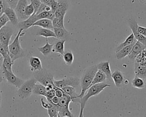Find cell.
<instances>
[{
  "label": "cell",
  "mask_w": 146,
  "mask_h": 117,
  "mask_svg": "<svg viewBox=\"0 0 146 117\" xmlns=\"http://www.w3.org/2000/svg\"><path fill=\"white\" fill-rule=\"evenodd\" d=\"M110 85L104 82L96 83L90 86L88 89L86 94H84L79 99L80 108L79 116H83V111L86 104V102L91 96L96 95L102 92L106 87H110Z\"/></svg>",
  "instance_id": "cell-1"
},
{
  "label": "cell",
  "mask_w": 146,
  "mask_h": 117,
  "mask_svg": "<svg viewBox=\"0 0 146 117\" xmlns=\"http://www.w3.org/2000/svg\"><path fill=\"white\" fill-rule=\"evenodd\" d=\"M23 29H19L13 42L8 46L10 57L11 60L14 62L15 60L24 57L26 55V51L21 47L19 41V37L22 36V34H24V33H23Z\"/></svg>",
  "instance_id": "cell-2"
},
{
  "label": "cell",
  "mask_w": 146,
  "mask_h": 117,
  "mask_svg": "<svg viewBox=\"0 0 146 117\" xmlns=\"http://www.w3.org/2000/svg\"><path fill=\"white\" fill-rule=\"evenodd\" d=\"M98 70L97 65L95 64L86 68L83 71L82 76L80 79V86L82 90L80 94L78 95L79 98H81L84 95L87 89L90 87Z\"/></svg>",
  "instance_id": "cell-3"
},
{
  "label": "cell",
  "mask_w": 146,
  "mask_h": 117,
  "mask_svg": "<svg viewBox=\"0 0 146 117\" xmlns=\"http://www.w3.org/2000/svg\"><path fill=\"white\" fill-rule=\"evenodd\" d=\"M36 83V80L34 78L24 81L18 88L17 92L18 97L23 100L27 99L33 94V90Z\"/></svg>",
  "instance_id": "cell-4"
},
{
  "label": "cell",
  "mask_w": 146,
  "mask_h": 117,
  "mask_svg": "<svg viewBox=\"0 0 146 117\" xmlns=\"http://www.w3.org/2000/svg\"><path fill=\"white\" fill-rule=\"evenodd\" d=\"M34 78L36 82L46 86L48 84H54V75L49 70L42 68L38 71L34 72Z\"/></svg>",
  "instance_id": "cell-5"
},
{
  "label": "cell",
  "mask_w": 146,
  "mask_h": 117,
  "mask_svg": "<svg viewBox=\"0 0 146 117\" xmlns=\"http://www.w3.org/2000/svg\"><path fill=\"white\" fill-rule=\"evenodd\" d=\"M54 84L55 86L61 88L69 86L76 88L80 84V79L77 76L66 77L60 80L54 79Z\"/></svg>",
  "instance_id": "cell-6"
},
{
  "label": "cell",
  "mask_w": 146,
  "mask_h": 117,
  "mask_svg": "<svg viewBox=\"0 0 146 117\" xmlns=\"http://www.w3.org/2000/svg\"><path fill=\"white\" fill-rule=\"evenodd\" d=\"M1 71L4 76V78L6 79L7 82L9 84L14 86L18 88L22 85V84L24 82L23 80L20 79L19 78L15 75L13 71H8L3 66H2Z\"/></svg>",
  "instance_id": "cell-7"
},
{
  "label": "cell",
  "mask_w": 146,
  "mask_h": 117,
  "mask_svg": "<svg viewBox=\"0 0 146 117\" xmlns=\"http://www.w3.org/2000/svg\"><path fill=\"white\" fill-rule=\"evenodd\" d=\"M14 33L13 28L9 25H5L0 29V41L8 47L10 39Z\"/></svg>",
  "instance_id": "cell-8"
},
{
  "label": "cell",
  "mask_w": 146,
  "mask_h": 117,
  "mask_svg": "<svg viewBox=\"0 0 146 117\" xmlns=\"http://www.w3.org/2000/svg\"><path fill=\"white\" fill-rule=\"evenodd\" d=\"M128 23L129 25V27L131 29L132 33L134 35V37L136 41H139L142 44H143L144 46H146V37L144 35H141L140 33H139L137 30V26L138 24L135 18L133 17L129 18L128 21Z\"/></svg>",
  "instance_id": "cell-9"
},
{
  "label": "cell",
  "mask_w": 146,
  "mask_h": 117,
  "mask_svg": "<svg viewBox=\"0 0 146 117\" xmlns=\"http://www.w3.org/2000/svg\"><path fill=\"white\" fill-rule=\"evenodd\" d=\"M58 7L55 11V16L59 18H64L69 8L70 3L67 0H57Z\"/></svg>",
  "instance_id": "cell-10"
},
{
  "label": "cell",
  "mask_w": 146,
  "mask_h": 117,
  "mask_svg": "<svg viewBox=\"0 0 146 117\" xmlns=\"http://www.w3.org/2000/svg\"><path fill=\"white\" fill-rule=\"evenodd\" d=\"M28 5L27 0H19L14 10L18 16V18L22 20H26L28 17L25 15V11L27 5Z\"/></svg>",
  "instance_id": "cell-11"
},
{
  "label": "cell",
  "mask_w": 146,
  "mask_h": 117,
  "mask_svg": "<svg viewBox=\"0 0 146 117\" xmlns=\"http://www.w3.org/2000/svg\"><path fill=\"white\" fill-rule=\"evenodd\" d=\"M146 46H144L143 44H142L141 42H140L138 41H136L135 44L133 45L132 49L129 53V54L127 55L128 58L132 60H134L136 58V57L143 50L145 49Z\"/></svg>",
  "instance_id": "cell-12"
},
{
  "label": "cell",
  "mask_w": 146,
  "mask_h": 117,
  "mask_svg": "<svg viewBox=\"0 0 146 117\" xmlns=\"http://www.w3.org/2000/svg\"><path fill=\"white\" fill-rule=\"evenodd\" d=\"M53 30L58 39L64 40L65 41H71L72 39L71 33L66 30L65 28H54Z\"/></svg>",
  "instance_id": "cell-13"
},
{
  "label": "cell",
  "mask_w": 146,
  "mask_h": 117,
  "mask_svg": "<svg viewBox=\"0 0 146 117\" xmlns=\"http://www.w3.org/2000/svg\"><path fill=\"white\" fill-rule=\"evenodd\" d=\"M112 79L115 85L117 88L121 87L124 84V76L123 74L119 70H115L112 74Z\"/></svg>",
  "instance_id": "cell-14"
},
{
  "label": "cell",
  "mask_w": 146,
  "mask_h": 117,
  "mask_svg": "<svg viewBox=\"0 0 146 117\" xmlns=\"http://www.w3.org/2000/svg\"><path fill=\"white\" fill-rule=\"evenodd\" d=\"M36 19L35 17V15H31L30 17H29L27 19H26V20H23L22 21L19 22H18L17 26V28L19 29H22L23 30H26L27 29H28L29 28H30V27L33 26V24L36 21Z\"/></svg>",
  "instance_id": "cell-15"
},
{
  "label": "cell",
  "mask_w": 146,
  "mask_h": 117,
  "mask_svg": "<svg viewBox=\"0 0 146 117\" xmlns=\"http://www.w3.org/2000/svg\"><path fill=\"white\" fill-rule=\"evenodd\" d=\"M97 65V67L98 70L102 71L106 75L107 79L109 81H111L112 80V73L110 69V63L108 61H104L100 62Z\"/></svg>",
  "instance_id": "cell-16"
},
{
  "label": "cell",
  "mask_w": 146,
  "mask_h": 117,
  "mask_svg": "<svg viewBox=\"0 0 146 117\" xmlns=\"http://www.w3.org/2000/svg\"><path fill=\"white\" fill-rule=\"evenodd\" d=\"M4 13L7 16L9 19V21L11 22V23L13 26H17L19 21H18V16L14 9L10 7L9 6H7L5 8L4 10Z\"/></svg>",
  "instance_id": "cell-17"
},
{
  "label": "cell",
  "mask_w": 146,
  "mask_h": 117,
  "mask_svg": "<svg viewBox=\"0 0 146 117\" xmlns=\"http://www.w3.org/2000/svg\"><path fill=\"white\" fill-rule=\"evenodd\" d=\"M136 40H135L132 43L123 47L119 51L116 52L115 54L116 59L117 60H120V59L124 58V57H125L126 56H127L129 54V53H130V51L132 49V47L133 45L135 44V43L136 42Z\"/></svg>",
  "instance_id": "cell-18"
},
{
  "label": "cell",
  "mask_w": 146,
  "mask_h": 117,
  "mask_svg": "<svg viewBox=\"0 0 146 117\" xmlns=\"http://www.w3.org/2000/svg\"><path fill=\"white\" fill-rule=\"evenodd\" d=\"M29 65L31 71L35 72L42 68L40 59L36 57H31L29 59Z\"/></svg>",
  "instance_id": "cell-19"
},
{
  "label": "cell",
  "mask_w": 146,
  "mask_h": 117,
  "mask_svg": "<svg viewBox=\"0 0 146 117\" xmlns=\"http://www.w3.org/2000/svg\"><path fill=\"white\" fill-rule=\"evenodd\" d=\"M64 92H66L67 94H68L71 98L72 102H79V100H78V94L76 92L75 87H72V86H66L62 88Z\"/></svg>",
  "instance_id": "cell-20"
},
{
  "label": "cell",
  "mask_w": 146,
  "mask_h": 117,
  "mask_svg": "<svg viewBox=\"0 0 146 117\" xmlns=\"http://www.w3.org/2000/svg\"><path fill=\"white\" fill-rule=\"evenodd\" d=\"M135 74L137 76L144 79H146V66H143L135 62Z\"/></svg>",
  "instance_id": "cell-21"
},
{
  "label": "cell",
  "mask_w": 146,
  "mask_h": 117,
  "mask_svg": "<svg viewBox=\"0 0 146 117\" xmlns=\"http://www.w3.org/2000/svg\"><path fill=\"white\" fill-rule=\"evenodd\" d=\"M33 26H39L44 29H53V26L52 21L47 18L40 19L36 21Z\"/></svg>",
  "instance_id": "cell-22"
},
{
  "label": "cell",
  "mask_w": 146,
  "mask_h": 117,
  "mask_svg": "<svg viewBox=\"0 0 146 117\" xmlns=\"http://www.w3.org/2000/svg\"><path fill=\"white\" fill-rule=\"evenodd\" d=\"M64 40L58 39L54 45L52 47V52L59 53L63 55L64 53Z\"/></svg>",
  "instance_id": "cell-23"
},
{
  "label": "cell",
  "mask_w": 146,
  "mask_h": 117,
  "mask_svg": "<svg viewBox=\"0 0 146 117\" xmlns=\"http://www.w3.org/2000/svg\"><path fill=\"white\" fill-rule=\"evenodd\" d=\"M46 44L43 46L39 47L38 49V50L45 57L48 56L52 52V47L54 45V44L49 43L47 38H46Z\"/></svg>",
  "instance_id": "cell-24"
},
{
  "label": "cell",
  "mask_w": 146,
  "mask_h": 117,
  "mask_svg": "<svg viewBox=\"0 0 146 117\" xmlns=\"http://www.w3.org/2000/svg\"><path fill=\"white\" fill-rule=\"evenodd\" d=\"M136 40L134 35L133 33H132L131 34H130L125 40L124 42L119 43V45H116L115 47V53L117 52L118 51H119L120 49H121L123 47L127 46L131 43H132L135 41Z\"/></svg>",
  "instance_id": "cell-25"
},
{
  "label": "cell",
  "mask_w": 146,
  "mask_h": 117,
  "mask_svg": "<svg viewBox=\"0 0 146 117\" xmlns=\"http://www.w3.org/2000/svg\"><path fill=\"white\" fill-rule=\"evenodd\" d=\"M106 79H107V78H106V74L102 71H101L100 70H98V71H96V72L94 77V79L92 80V82L90 86H91L93 84H96V83L103 82Z\"/></svg>",
  "instance_id": "cell-26"
},
{
  "label": "cell",
  "mask_w": 146,
  "mask_h": 117,
  "mask_svg": "<svg viewBox=\"0 0 146 117\" xmlns=\"http://www.w3.org/2000/svg\"><path fill=\"white\" fill-rule=\"evenodd\" d=\"M36 35L39 36H42L45 37L46 38H48V37H53L55 38H56V35L54 32V31L51 30V29H44L41 27L38 32L36 33Z\"/></svg>",
  "instance_id": "cell-27"
},
{
  "label": "cell",
  "mask_w": 146,
  "mask_h": 117,
  "mask_svg": "<svg viewBox=\"0 0 146 117\" xmlns=\"http://www.w3.org/2000/svg\"><path fill=\"white\" fill-rule=\"evenodd\" d=\"M71 102L72 99L71 97L66 92H64L63 95L59 98V103L56 105L61 107H69V104Z\"/></svg>",
  "instance_id": "cell-28"
},
{
  "label": "cell",
  "mask_w": 146,
  "mask_h": 117,
  "mask_svg": "<svg viewBox=\"0 0 146 117\" xmlns=\"http://www.w3.org/2000/svg\"><path fill=\"white\" fill-rule=\"evenodd\" d=\"M56 108L58 112L59 117L63 116H74V115L70 111L69 107H61L57 105H54Z\"/></svg>",
  "instance_id": "cell-29"
},
{
  "label": "cell",
  "mask_w": 146,
  "mask_h": 117,
  "mask_svg": "<svg viewBox=\"0 0 146 117\" xmlns=\"http://www.w3.org/2000/svg\"><path fill=\"white\" fill-rule=\"evenodd\" d=\"M46 87L42 84H35L33 90V94L45 96L46 94Z\"/></svg>",
  "instance_id": "cell-30"
},
{
  "label": "cell",
  "mask_w": 146,
  "mask_h": 117,
  "mask_svg": "<svg viewBox=\"0 0 146 117\" xmlns=\"http://www.w3.org/2000/svg\"><path fill=\"white\" fill-rule=\"evenodd\" d=\"M144 79L137 76H135L132 81V86L137 88H143L145 87Z\"/></svg>",
  "instance_id": "cell-31"
},
{
  "label": "cell",
  "mask_w": 146,
  "mask_h": 117,
  "mask_svg": "<svg viewBox=\"0 0 146 117\" xmlns=\"http://www.w3.org/2000/svg\"><path fill=\"white\" fill-rule=\"evenodd\" d=\"M62 55L65 64H66L67 65H71L73 63L74 55L71 51H66Z\"/></svg>",
  "instance_id": "cell-32"
},
{
  "label": "cell",
  "mask_w": 146,
  "mask_h": 117,
  "mask_svg": "<svg viewBox=\"0 0 146 117\" xmlns=\"http://www.w3.org/2000/svg\"><path fill=\"white\" fill-rule=\"evenodd\" d=\"M14 62L11 60V59L10 57V55L3 58L2 66L4 67L6 69H7L8 71H13L12 70V66L14 64Z\"/></svg>",
  "instance_id": "cell-33"
},
{
  "label": "cell",
  "mask_w": 146,
  "mask_h": 117,
  "mask_svg": "<svg viewBox=\"0 0 146 117\" xmlns=\"http://www.w3.org/2000/svg\"><path fill=\"white\" fill-rule=\"evenodd\" d=\"M54 28H65L64 26V18H59L55 17L52 20Z\"/></svg>",
  "instance_id": "cell-34"
},
{
  "label": "cell",
  "mask_w": 146,
  "mask_h": 117,
  "mask_svg": "<svg viewBox=\"0 0 146 117\" xmlns=\"http://www.w3.org/2000/svg\"><path fill=\"white\" fill-rule=\"evenodd\" d=\"M0 54H1L3 58L10 55L8 47L4 46L1 43V41H0Z\"/></svg>",
  "instance_id": "cell-35"
},
{
  "label": "cell",
  "mask_w": 146,
  "mask_h": 117,
  "mask_svg": "<svg viewBox=\"0 0 146 117\" xmlns=\"http://www.w3.org/2000/svg\"><path fill=\"white\" fill-rule=\"evenodd\" d=\"M34 9L32 4L31 3L30 4H28L25 9V15L29 18L34 14Z\"/></svg>",
  "instance_id": "cell-36"
},
{
  "label": "cell",
  "mask_w": 146,
  "mask_h": 117,
  "mask_svg": "<svg viewBox=\"0 0 146 117\" xmlns=\"http://www.w3.org/2000/svg\"><path fill=\"white\" fill-rule=\"evenodd\" d=\"M47 112L48 116L50 117H59L58 111L53 104L52 107L47 109Z\"/></svg>",
  "instance_id": "cell-37"
},
{
  "label": "cell",
  "mask_w": 146,
  "mask_h": 117,
  "mask_svg": "<svg viewBox=\"0 0 146 117\" xmlns=\"http://www.w3.org/2000/svg\"><path fill=\"white\" fill-rule=\"evenodd\" d=\"M51 10V8H50V6L44 3H41L37 12L35 13V14H39L41 12H43V11H49Z\"/></svg>",
  "instance_id": "cell-38"
},
{
  "label": "cell",
  "mask_w": 146,
  "mask_h": 117,
  "mask_svg": "<svg viewBox=\"0 0 146 117\" xmlns=\"http://www.w3.org/2000/svg\"><path fill=\"white\" fill-rule=\"evenodd\" d=\"M9 21V19L5 13H3L0 16V27L1 28L3 26L6 25Z\"/></svg>",
  "instance_id": "cell-39"
},
{
  "label": "cell",
  "mask_w": 146,
  "mask_h": 117,
  "mask_svg": "<svg viewBox=\"0 0 146 117\" xmlns=\"http://www.w3.org/2000/svg\"><path fill=\"white\" fill-rule=\"evenodd\" d=\"M41 3L42 2L40 0H31V3L32 4V5L34 7V12L33 15H34L37 12Z\"/></svg>",
  "instance_id": "cell-40"
},
{
  "label": "cell",
  "mask_w": 146,
  "mask_h": 117,
  "mask_svg": "<svg viewBox=\"0 0 146 117\" xmlns=\"http://www.w3.org/2000/svg\"><path fill=\"white\" fill-rule=\"evenodd\" d=\"M55 95V91L54 88H51L48 90H47L46 96V99L47 101L50 100L52 98H53Z\"/></svg>",
  "instance_id": "cell-41"
},
{
  "label": "cell",
  "mask_w": 146,
  "mask_h": 117,
  "mask_svg": "<svg viewBox=\"0 0 146 117\" xmlns=\"http://www.w3.org/2000/svg\"><path fill=\"white\" fill-rule=\"evenodd\" d=\"M54 88L55 89V96H56L57 97L60 98L63 95L64 92L61 88L58 87L54 85Z\"/></svg>",
  "instance_id": "cell-42"
},
{
  "label": "cell",
  "mask_w": 146,
  "mask_h": 117,
  "mask_svg": "<svg viewBox=\"0 0 146 117\" xmlns=\"http://www.w3.org/2000/svg\"><path fill=\"white\" fill-rule=\"evenodd\" d=\"M9 6L5 0H0V15L4 13V10L6 7Z\"/></svg>",
  "instance_id": "cell-43"
},
{
  "label": "cell",
  "mask_w": 146,
  "mask_h": 117,
  "mask_svg": "<svg viewBox=\"0 0 146 117\" xmlns=\"http://www.w3.org/2000/svg\"><path fill=\"white\" fill-rule=\"evenodd\" d=\"M5 1L7 3L8 6L14 9L15 8L19 0H5Z\"/></svg>",
  "instance_id": "cell-44"
},
{
  "label": "cell",
  "mask_w": 146,
  "mask_h": 117,
  "mask_svg": "<svg viewBox=\"0 0 146 117\" xmlns=\"http://www.w3.org/2000/svg\"><path fill=\"white\" fill-rule=\"evenodd\" d=\"M40 102H41V105H42V106L44 108H46V109H47V110L52 106V104H51L50 102H48V101H47V102H44L43 98H42V99H40Z\"/></svg>",
  "instance_id": "cell-45"
},
{
  "label": "cell",
  "mask_w": 146,
  "mask_h": 117,
  "mask_svg": "<svg viewBox=\"0 0 146 117\" xmlns=\"http://www.w3.org/2000/svg\"><path fill=\"white\" fill-rule=\"evenodd\" d=\"M137 30H138L139 33H140L141 35H143L146 37V27L140 26L138 25Z\"/></svg>",
  "instance_id": "cell-46"
},
{
  "label": "cell",
  "mask_w": 146,
  "mask_h": 117,
  "mask_svg": "<svg viewBox=\"0 0 146 117\" xmlns=\"http://www.w3.org/2000/svg\"><path fill=\"white\" fill-rule=\"evenodd\" d=\"M59 98L57 97L56 96H54L53 98H52L50 100H48V102H50L51 104H52L53 105H56L58 104L59 103Z\"/></svg>",
  "instance_id": "cell-47"
},
{
  "label": "cell",
  "mask_w": 146,
  "mask_h": 117,
  "mask_svg": "<svg viewBox=\"0 0 146 117\" xmlns=\"http://www.w3.org/2000/svg\"><path fill=\"white\" fill-rule=\"evenodd\" d=\"M58 7V1L57 0H55L50 5V8H51V10L55 13V10H56Z\"/></svg>",
  "instance_id": "cell-48"
},
{
  "label": "cell",
  "mask_w": 146,
  "mask_h": 117,
  "mask_svg": "<svg viewBox=\"0 0 146 117\" xmlns=\"http://www.w3.org/2000/svg\"><path fill=\"white\" fill-rule=\"evenodd\" d=\"M42 3H44L48 6H50L51 4L55 1V0H40Z\"/></svg>",
  "instance_id": "cell-49"
},
{
  "label": "cell",
  "mask_w": 146,
  "mask_h": 117,
  "mask_svg": "<svg viewBox=\"0 0 146 117\" xmlns=\"http://www.w3.org/2000/svg\"><path fill=\"white\" fill-rule=\"evenodd\" d=\"M3 57L1 54H0V70L2 68V63H3Z\"/></svg>",
  "instance_id": "cell-50"
},
{
  "label": "cell",
  "mask_w": 146,
  "mask_h": 117,
  "mask_svg": "<svg viewBox=\"0 0 146 117\" xmlns=\"http://www.w3.org/2000/svg\"><path fill=\"white\" fill-rule=\"evenodd\" d=\"M0 71H1V70H0ZM3 79H4V76H3V75L2 73V72L0 71V83H1V82H2V80H3Z\"/></svg>",
  "instance_id": "cell-51"
},
{
  "label": "cell",
  "mask_w": 146,
  "mask_h": 117,
  "mask_svg": "<svg viewBox=\"0 0 146 117\" xmlns=\"http://www.w3.org/2000/svg\"><path fill=\"white\" fill-rule=\"evenodd\" d=\"M141 3L143 4H146V0H139Z\"/></svg>",
  "instance_id": "cell-52"
},
{
  "label": "cell",
  "mask_w": 146,
  "mask_h": 117,
  "mask_svg": "<svg viewBox=\"0 0 146 117\" xmlns=\"http://www.w3.org/2000/svg\"><path fill=\"white\" fill-rule=\"evenodd\" d=\"M1 94L0 91V106H1Z\"/></svg>",
  "instance_id": "cell-53"
},
{
  "label": "cell",
  "mask_w": 146,
  "mask_h": 117,
  "mask_svg": "<svg viewBox=\"0 0 146 117\" xmlns=\"http://www.w3.org/2000/svg\"><path fill=\"white\" fill-rule=\"evenodd\" d=\"M1 15H0V16H1Z\"/></svg>",
  "instance_id": "cell-54"
},
{
  "label": "cell",
  "mask_w": 146,
  "mask_h": 117,
  "mask_svg": "<svg viewBox=\"0 0 146 117\" xmlns=\"http://www.w3.org/2000/svg\"><path fill=\"white\" fill-rule=\"evenodd\" d=\"M0 29H1V27H0Z\"/></svg>",
  "instance_id": "cell-55"
}]
</instances>
